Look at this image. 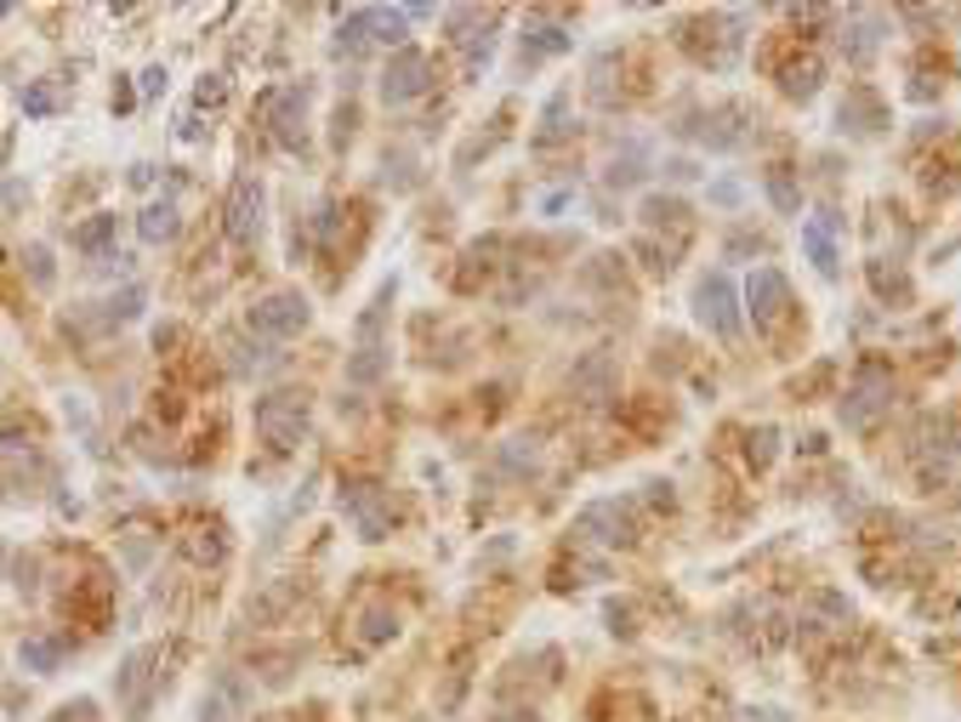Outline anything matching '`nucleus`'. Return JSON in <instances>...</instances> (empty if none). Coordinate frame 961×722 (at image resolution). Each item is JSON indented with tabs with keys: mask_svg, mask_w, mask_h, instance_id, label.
<instances>
[{
	"mask_svg": "<svg viewBox=\"0 0 961 722\" xmlns=\"http://www.w3.org/2000/svg\"><path fill=\"white\" fill-rule=\"evenodd\" d=\"M888 398H894V376L888 370H859V387L848 393V404H842V415L853 421V427H865V421L876 415V410H888Z\"/></svg>",
	"mask_w": 961,
	"mask_h": 722,
	"instance_id": "9",
	"label": "nucleus"
},
{
	"mask_svg": "<svg viewBox=\"0 0 961 722\" xmlns=\"http://www.w3.org/2000/svg\"><path fill=\"white\" fill-rule=\"evenodd\" d=\"M768 188H774V199H779V206H786V211L797 206V194H791V177H786V165H774V177H768Z\"/></svg>",
	"mask_w": 961,
	"mask_h": 722,
	"instance_id": "21",
	"label": "nucleus"
},
{
	"mask_svg": "<svg viewBox=\"0 0 961 722\" xmlns=\"http://www.w3.org/2000/svg\"><path fill=\"white\" fill-rule=\"evenodd\" d=\"M694 302H700V319H705L717 336H735V331H740V319H735V285H728L723 273H712V279L700 285Z\"/></svg>",
	"mask_w": 961,
	"mask_h": 722,
	"instance_id": "11",
	"label": "nucleus"
},
{
	"mask_svg": "<svg viewBox=\"0 0 961 722\" xmlns=\"http://www.w3.org/2000/svg\"><path fill=\"white\" fill-rule=\"evenodd\" d=\"M257 114L262 126L273 132V142L301 148V120H308V86H273L257 97Z\"/></svg>",
	"mask_w": 961,
	"mask_h": 722,
	"instance_id": "4",
	"label": "nucleus"
},
{
	"mask_svg": "<svg viewBox=\"0 0 961 722\" xmlns=\"http://www.w3.org/2000/svg\"><path fill=\"white\" fill-rule=\"evenodd\" d=\"M114 228H120V216H109V211H97L86 228H74V245H81L86 257H103L109 262V239H114Z\"/></svg>",
	"mask_w": 961,
	"mask_h": 722,
	"instance_id": "13",
	"label": "nucleus"
},
{
	"mask_svg": "<svg viewBox=\"0 0 961 722\" xmlns=\"http://www.w3.org/2000/svg\"><path fill=\"white\" fill-rule=\"evenodd\" d=\"M751 313H756V325L763 331H779L791 319V285H786V273H774V267H756L751 273Z\"/></svg>",
	"mask_w": 961,
	"mask_h": 722,
	"instance_id": "6",
	"label": "nucleus"
},
{
	"mask_svg": "<svg viewBox=\"0 0 961 722\" xmlns=\"http://www.w3.org/2000/svg\"><path fill=\"white\" fill-rule=\"evenodd\" d=\"M7 12H12V7H7V0H0V17H7Z\"/></svg>",
	"mask_w": 961,
	"mask_h": 722,
	"instance_id": "25",
	"label": "nucleus"
},
{
	"mask_svg": "<svg viewBox=\"0 0 961 722\" xmlns=\"http://www.w3.org/2000/svg\"><path fill=\"white\" fill-rule=\"evenodd\" d=\"M342 512L359 524L365 540H382L387 524H393V507H387V495L375 489V484H347V489H342Z\"/></svg>",
	"mask_w": 961,
	"mask_h": 722,
	"instance_id": "7",
	"label": "nucleus"
},
{
	"mask_svg": "<svg viewBox=\"0 0 961 722\" xmlns=\"http://www.w3.org/2000/svg\"><path fill=\"white\" fill-rule=\"evenodd\" d=\"M222 234L227 245H257L262 234V183L257 177H239L234 188H227V206H222Z\"/></svg>",
	"mask_w": 961,
	"mask_h": 722,
	"instance_id": "5",
	"label": "nucleus"
},
{
	"mask_svg": "<svg viewBox=\"0 0 961 722\" xmlns=\"http://www.w3.org/2000/svg\"><path fill=\"white\" fill-rule=\"evenodd\" d=\"M137 234L148 239V245H165V239H176V206L171 199H155L143 216H137Z\"/></svg>",
	"mask_w": 961,
	"mask_h": 722,
	"instance_id": "14",
	"label": "nucleus"
},
{
	"mask_svg": "<svg viewBox=\"0 0 961 722\" xmlns=\"http://www.w3.org/2000/svg\"><path fill=\"white\" fill-rule=\"evenodd\" d=\"M387 302H393V285L375 290V302H370L365 319H359V347H353V359H347V382H359V387H370L375 376H382V364H387V347H382Z\"/></svg>",
	"mask_w": 961,
	"mask_h": 722,
	"instance_id": "2",
	"label": "nucleus"
},
{
	"mask_svg": "<svg viewBox=\"0 0 961 722\" xmlns=\"http://www.w3.org/2000/svg\"><path fill=\"white\" fill-rule=\"evenodd\" d=\"M29 262H35V285H52V257H46V245H35Z\"/></svg>",
	"mask_w": 961,
	"mask_h": 722,
	"instance_id": "23",
	"label": "nucleus"
},
{
	"mask_svg": "<svg viewBox=\"0 0 961 722\" xmlns=\"http://www.w3.org/2000/svg\"><path fill=\"white\" fill-rule=\"evenodd\" d=\"M143 91L160 97V91H165V69H148V74H143Z\"/></svg>",
	"mask_w": 961,
	"mask_h": 722,
	"instance_id": "24",
	"label": "nucleus"
},
{
	"mask_svg": "<svg viewBox=\"0 0 961 722\" xmlns=\"http://www.w3.org/2000/svg\"><path fill=\"white\" fill-rule=\"evenodd\" d=\"M143 313V285H125L114 302H109V325H125V319Z\"/></svg>",
	"mask_w": 961,
	"mask_h": 722,
	"instance_id": "20",
	"label": "nucleus"
},
{
	"mask_svg": "<svg viewBox=\"0 0 961 722\" xmlns=\"http://www.w3.org/2000/svg\"><path fill=\"white\" fill-rule=\"evenodd\" d=\"M222 97H227V80H222V74H206V80H199V103H211V109H217Z\"/></svg>",
	"mask_w": 961,
	"mask_h": 722,
	"instance_id": "22",
	"label": "nucleus"
},
{
	"mask_svg": "<svg viewBox=\"0 0 961 722\" xmlns=\"http://www.w3.org/2000/svg\"><path fill=\"white\" fill-rule=\"evenodd\" d=\"M23 109L29 114H58L63 109V86L58 80H35L29 91H23Z\"/></svg>",
	"mask_w": 961,
	"mask_h": 722,
	"instance_id": "17",
	"label": "nucleus"
},
{
	"mask_svg": "<svg viewBox=\"0 0 961 722\" xmlns=\"http://www.w3.org/2000/svg\"><path fill=\"white\" fill-rule=\"evenodd\" d=\"M382 91H387V103H410V97H421L427 91V58L404 46V52L387 63V74H382Z\"/></svg>",
	"mask_w": 961,
	"mask_h": 722,
	"instance_id": "10",
	"label": "nucleus"
},
{
	"mask_svg": "<svg viewBox=\"0 0 961 722\" xmlns=\"http://www.w3.org/2000/svg\"><path fill=\"white\" fill-rule=\"evenodd\" d=\"M245 711H250L245 683H239V677H222V683L211 688V700H206V722H239Z\"/></svg>",
	"mask_w": 961,
	"mask_h": 722,
	"instance_id": "12",
	"label": "nucleus"
},
{
	"mask_svg": "<svg viewBox=\"0 0 961 722\" xmlns=\"http://www.w3.org/2000/svg\"><path fill=\"white\" fill-rule=\"evenodd\" d=\"M63 655H69V643H63V637H29V643L17 649V660L29 665V671H52Z\"/></svg>",
	"mask_w": 961,
	"mask_h": 722,
	"instance_id": "15",
	"label": "nucleus"
},
{
	"mask_svg": "<svg viewBox=\"0 0 961 722\" xmlns=\"http://www.w3.org/2000/svg\"><path fill=\"white\" fill-rule=\"evenodd\" d=\"M467 23H478V12H449V29H467ZM467 46V69L478 63V52H490V35H455Z\"/></svg>",
	"mask_w": 961,
	"mask_h": 722,
	"instance_id": "19",
	"label": "nucleus"
},
{
	"mask_svg": "<svg viewBox=\"0 0 961 722\" xmlns=\"http://www.w3.org/2000/svg\"><path fill=\"white\" fill-rule=\"evenodd\" d=\"M404 23H410V12L365 7V12H353V17L342 23V46H365V40H387V46H398V40H404Z\"/></svg>",
	"mask_w": 961,
	"mask_h": 722,
	"instance_id": "8",
	"label": "nucleus"
},
{
	"mask_svg": "<svg viewBox=\"0 0 961 722\" xmlns=\"http://www.w3.org/2000/svg\"><path fill=\"white\" fill-rule=\"evenodd\" d=\"M183 552H188L194 563H217V558H222V535H217V530H188Z\"/></svg>",
	"mask_w": 961,
	"mask_h": 722,
	"instance_id": "18",
	"label": "nucleus"
},
{
	"mask_svg": "<svg viewBox=\"0 0 961 722\" xmlns=\"http://www.w3.org/2000/svg\"><path fill=\"white\" fill-rule=\"evenodd\" d=\"M250 336H262V341H291L308 331V296H296V290H273L262 296L257 308H250Z\"/></svg>",
	"mask_w": 961,
	"mask_h": 722,
	"instance_id": "3",
	"label": "nucleus"
},
{
	"mask_svg": "<svg viewBox=\"0 0 961 722\" xmlns=\"http://www.w3.org/2000/svg\"><path fill=\"white\" fill-rule=\"evenodd\" d=\"M301 433H308V393H268L257 404V438L268 450H296Z\"/></svg>",
	"mask_w": 961,
	"mask_h": 722,
	"instance_id": "1",
	"label": "nucleus"
},
{
	"mask_svg": "<svg viewBox=\"0 0 961 722\" xmlns=\"http://www.w3.org/2000/svg\"><path fill=\"white\" fill-rule=\"evenodd\" d=\"M802 245H808V257H814L825 273L837 267V251H830V216H814V222H808V228H802Z\"/></svg>",
	"mask_w": 961,
	"mask_h": 722,
	"instance_id": "16",
	"label": "nucleus"
}]
</instances>
